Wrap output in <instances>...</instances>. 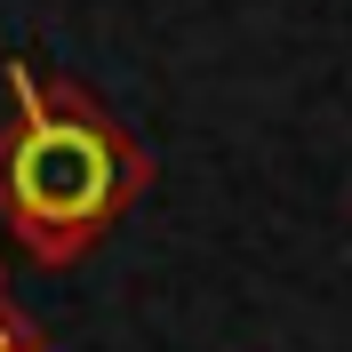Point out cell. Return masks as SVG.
<instances>
[{"mask_svg": "<svg viewBox=\"0 0 352 352\" xmlns=\"http://www.w3.org/2000/svg\"><path fill=\"white\" fill-rule=\"evenodd\" d=\"M0 296H8V264H0Z\"/></svg>", "mask_w": 352, "mask_h": 352, "instance_id": "3", "label": "cell"}, {"mask_svg": "<svg viewBox=\"0 0 352 352\" xmlns=\"http://www.w3.org/2000/svg\"><path fill=\"white\" fill-rule=\"evenodd\" d=\"M144 144L112 120L88 88L32 80V65H8V120H0V224L24 241V256L65 272L144 192Z\"/></svg>", "mask_w": 352, "mask_h": 352, "instance_id": "1", "label": "cell"}, {"mask_svg": "<svg viewBox=\"0 0 352 352\" xmlns=\"http://www.w3.org/2000/svg\"><path fill=\"white\" fill-rule=\"evenodd\" d=\"M0 352H41V329H32L8 296H0Z\"/></svg>", "mask_w": 352, "mask_h": 352, "instance_id": "2", "label": "cell"}]
</instances>
